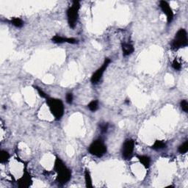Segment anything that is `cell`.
<instances>
[{
    "mask_svg": "<svg viewBox=\"0 0 188 188\" xmlns=\"http://www.w3.org/2000/svg\"><path fill=\"white\" fill-rule=\"evenodd\" d=\"M135 148V140L132 139H127L122 147V157L124 159H130L133 154Z\"/></svg>",
    "mask_w": 188,
    "mask_h": 188,
    "instance_id": "cell-6",
    "label": "cell"
},
{
    "mask_svg": "<svg viewBox=\"0 0 188 188\" xmlns=\"http://www.w3.org/2000/svg\"><path fill=\"white\" fill-rule=\"evenodd\" d=\"M80 8V4L79 1H74L72 7L67 10L68 23L71 28L75 27L79 16V10Z\"/></svg>",
    "mask_w": 188,
    "mask_h": 188,
    "instance_id": "cell-3",
    "label": "cell"
},
{
    "mask_svg": "<svg viewBox=\"0 0 188 188\" xmlns=\"http://www.w3.org/2000/svg\"><path fill=\"white\" fill-rule=\"evenodd\" d=\"M165 146H166V144L163 141H162V140H156L154 144H153V146H151V148L153 149L159 150L165 148Z\"/></svg>",
    "mask_w": 188,
    "mask_h": 188,
    "instance_id": "cell-14",
    "label": "cell"
},
{
    "mask_svg": "<svg viewBox=\"0 0 188 188\" xmlns=\"http://www.w3.org/2000/svg\"><path fill=\"white\" fill-rule=\"evenodd\" d=\"M137 159H139L140 163H141L145 167L148 168V167H149L150 162H151L149 157H147V156L142 155V156H137Z\"/></svg>",
    "mask_w": 188,
    "mask_h": 188,
    "instance_id": "cell-12",
    "label": "cell"
},
{
    "mask_svg": "<svg viewBox=\"0 0 188 188\" xmlns=\"http://www.w3.org/2000/svg\"><path fill=\"white\" fill-rule=\"evenodd\" d=\"M18 186L20 187H28L31 185L32 182V178L31 176H29V173H26L23 175V176L18 180Z\"/></svg>",
    "mask_w": 188,
    "mask_h": 188,
    "instance_id": "cell-10",
    "label": "cell"
},
{
    "mask_svg": "<svg viewBox=\"0 0 188 188\" xmlns=\"http://www.w3.org/2000/svg\"><path fill=\"white\" fill-rule=\"evenodd\" d=\"M172 67L175 69V70H180L181 68V63H180L176 59H175L173 60V63H172Z\"/></svg>",
    "mask_w": 188,
    "mask_h": 188,
    "instance_id": "cell-19",
    "label": "cell"
},
{
    "mask_svg": "<svg viewBox=\"0 0 188 188\" xmlns=\"http://www.w3.org/2000/svg\"><path fill=\"white\" fill-rule=\"evenodd\" d=\"M89 152L92 155L101 157L107 152V146H105L102 140H95L94 142L91 143V145L89 147Z\"/></svg>",
    "mask_w": 188,
    "mask_h": 188,
    "instance_id": "cell-5",
    "label": "cell"
},
{
    "mask_svg": "<svg viewBox=\"0 0 188 188\" xmlns=\"http://www.w3.org/2000/svg\"><path fill=\"white\" fill-rule=\"evenodd\" d=\"M11 24H12L13 25H14L15 27H21L22 26H23L24 24V22L22 21L21 19H20V18H13L11 19Z\"/></svg>",
    "mask_w": 188,
    "mask_h": 188,
    "instance_id": "cell-17",
    "label": "cell"
},
{
    "mask_svg": "<svg viewBox=\"0 0 188 188\" xmlns=\"http://www.w3.org/2000/svg\"><path fill=\"white\" fill-rule=\"evenodd\" d=\"M110 62H111V60H110L109 58H106L105 60V63H103V65L102 66V67L99 68V69H98V70L96 71V72H95L94 74H93L92 77H91V83H92L93 84H96L98 83V82L99 81V80H101L102 75H103V74L105 73V72L106 71V69H107V66H109V64H110Z\"/></svg>",
    "mask_w": 188,
    "mask_h": 188,
    "instance_id": "cell-7",
    "label": "cell"
},
{
    "mask_svg": "<svg viewBox=\"0 0 188 188\" xmlns=\"http://www.w3.org/2000/svg\"><path fill=\"white\" fill-rule=\"evenodd\" d=\"M100 129L102 132L105 133L107 132V129H108V124L107 123H103V124H100Z\"/></svg>",
    "mask_w": 188,
    "mask_h": 188,
    "instance_id": "cell-22",
    "label": "cell"
},
{
    "mask_svg": "<svg viewBox=\"0 0 188 188\" xmlns=\"http://www.w3.org/2000/svg\"><path fill=\"white\" fill-rule=\"evenodd\" d=\"M9 157H10V154H9L7 151H4V150L1 151V153H0V160H1V163L7 162L9 159Z\"/></svg>",
    "mask_w": 188,
    "mask_h": 188,
    "instance_id": "cell-15",
    "label": "cell"
},
{
    "mask_svg": "<svg viewBox=\"0 0 188 188\" xmlns=\"http://www.w3.org/2000/svg\"><path fill=\"white\" fill-rule=\"evenodd\" d=\"M66 102H67L68 104H72V102H73L74 96L72 93H69V94H66Z\"/></svg>",
    "mask_w": 188,
    "mask_h": 188,
    "instance_id": "cell-21",
    "label": "cell"
},
{
    "mask_svg": "<svg viewBox=\"0 0 188 188\" xmlns=\"http://www.w3.org/2000/svg\"><path fill=\"white\" fill-rule=\"evenodd\" d=\"M88 108H89V110L92 112L96 111V110H98V108H99V102H98V101H92V102L88 105Z\"/></svg>",
    "mask_w": 188,
    "mask_h": 188,
    "instance_id": "cell-18",
    "label": "cell"
},
{
    "mask_svg": "<svg viewBox=\"0 0 188 188\" xmlns=\"http://www.w3.org/2000/svg\"><path fill=\"white\" fill-rule=\"evenodd\" d=\"M159 7L162 9V12L166 15L167 23H170L173 18V13L168 3L165 1H161L159 2Z\"/></svg>",
    "mask_w": 188,
    "mask_h": 188,
    "instance_id": "cell-8",
    "label": "cell"
},
{
    "mask_svg": "<svg viewBox=\"0 0 188 188\" xmlns=\"http://www.w3.org/2000/svg\"><path fill=\"white\" fill-rule=\"evenodd\" d=\"M54 170L58 174L56 180L60 184H66L72 178V171L70 169L66 166V165L60 158L57 157L55 159Z\"/></svg>",
    "mask_w": 188,
    "mask_h": 188,
    "instance_id": "cell-1",
    "label": "cell"
},
{
    "mask_svg": "<svg viewBox=\"0 0 188 188\" xmlns=\"http://www.w3.org/2000/svg\"><path fill=\"white\" fill-rule=\"evenodd\" d=\"M180 105H181V109H182V110H184L185 113H187L188 112V103H187V100L181 101Z\"/></svg>",
    "mask_w": 188,
    "mask_h": 188,
    "instance_id": "cell-20",
    "label": "cell"
},
{
    "mask_svg": "<svg viewBox=\"0 0 188 188\" xmlns=\"http://www.w3.org/2000/svg\"><path fill=\"white\" fill-rule=\"evenodd\" d=\"M46 104L48 105L50 112L54 115L55 119H60L64 114V105L62 101L60 99L48 97L46 99Z\"/></svg>",
    "mask_w": 188,
    "mask_h": 188,
    "instance_id": "cell-2",
    "label": "cell"
},
{
    "mask_svg": "<svg viewBox=\"0 0 188 188\" xmlns=\"http://www.w3.org/2000/svg\"><path fill=\"white\" fill-rule=\"evenodd\" d=\"M178 152L181 154H185V153H187L188 151V142H184L182 145H181V146L178 147Z\"/></svg>",
    "mask_w": 188,
    "mask_h": 188,
    "instance_id": "cell-16",
    "label": "cell"
},
{
    "mask_svg": "<svg viewBox=\"0 0 188 188\" xmlns=\"http://www.w3.org/2000/svg\"><path fill=\"white\" fill-rule=\"evenodd\" d=\"M85 183H86V187L88 188L93 187L92 179H91V173H90L89 170H88V169H86L85 171Z\"/></svg>",
    "mask_w": 188,
    "mask_h": 188,
    "instance_id": "cell-13",
    "label": "cell"
},
{
    "mask_svg": "<svg viewBox=\"0 0 188 188\" xmlns=\"http://www.w3.org/2000/svg\"><path fill=\"white\" fill-rule=\"evenodd\" d=\"M35 88L37 90L39 95H40V96H41L42 98H45V99H47V98H48V96H47V95L46 94V93H44L40 88H38V87H35Z\"/></svg>",
    "mask_w": 188,
    "mask_h": 188,
    "instance_id": "cell-23",
    "label": "cell"
},
{
    "mask_svg": "<svg viewBox=\"0 0 188 188\" xmlns=\"http://www.w3.org/2000/svg\"><path fill=\"white\" fill-rule=\"evenodd\" d=\"M52 41L54 43H69L72 44H75L77 43V40H76L75 38H63L59 35H55V37H53L52 38Z\"/></svg>",
    "mask_w": 188,
    "mask_h": 188,
    "instance_id": "cell-9",
    "label": "cell"
},
{
    "mask_svg": "<svg viewBox=\"0 0 188 188\" xmlns=\"http://www.w3.org/2000/svg\"><path fill=\"white\" fill-rule=\"evenodd\" d=\"M134 50V46L131 43H123L122 44V51L123 54H124V56H128V55H131L132 53H133Z\"/></svg>",
    "mask_w": 188,
    "mask_h": 188,
    "instance_id": "cell-11",
    "label": "cell"
},
{
    "mask_svg": "<svg viewBox=\"0 0 188 188\" xmlns=\"http://www.w3.org/2000/svg\"><path fill=\"white\" fill-rule=\"evenodd\" d=\"M187 46V35L184 29H180L175 35L171 43L173 49H178Z\"/></svg>",
    "mask_w": 188,
    "mask_h": 188,
    "instance_id": "cell-4",
    "label": "cell"
}]
</instances>
